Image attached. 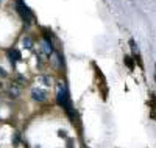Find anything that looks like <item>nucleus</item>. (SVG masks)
<instances>
[{"mask_svg": "<svg viewBox=\"0 0 156 148\" xmlns=\"http://www.w3.org/2000/svg\"><path fill=\"white\" fill-rule=\"evenodd\" d=\"M9 58H11V64H16V61H19L20 59V53L17 51V50H11L9 51Z\"/></svg>", "mask_w": 156, "mask_h": 148, "instance_id": "nucleus-4", "label": "nucleus"}, {"mask_svg": "<svg viewBox=\"0 0 156 148\" xmlns=\"http://www.w3.org/2000/svg\"><path fill=\"white\" fill-rule=\"evenodd\" d=\"M31 97H33V100H36V101H45V100H47V92H45L44 89H41V87H33Z\"/></svg>", "mask_w": 156, "mask_h": 148, "instance_id": "nucleus-3", "label": "nucleus"}, {"mask_svg": "<svg viewBox=\"0 0 156 148\" xmlns=\"http://www.w3.org/2000/svg\"><path fill=\"white\" fill-rule=\"evenodd\" d=\"M17 9H19V12H20V16H22V19L27 22V23H30V19H31V12H30V9L23 5V2L22 0H17Z\"/></svg>", "mask_w": 156, "mask_h": 148, "instance_id": "nucleus-2", "label": "nucleus"}, {"mask_svg": "<svg viewBox=\"0 0 156 148\" xmlns=\"http://www.w3.org/2000/svg\"><path fill=\"white\" fill-rule=\"evenodd\" d=\"M125 64L129 67V69H133V59L129 58V56H125Z\"/></svg>", "mask_w": 156, "mask_h": 148, "instance_id": "nucleus-6", "label": "nucleus"}, {"mask_svg": "<svg viewBox=\"0 0 156 148\" xmlns=\"http://www.w3.org/2000/svg\"><path fill=\"white\" fill-rule=\"evenodd\" d=\"M0 76H6V72L2 69V67H0Z\"/></svg>", "mask_w": 156, "mask_h": 148, "instance_id": "nucleus-8", "label": "nucleus"}, {"mask_svg": "<svg viewBox=\"0 0 156 148\" xmlns=\"http://www.w3.org/2000/svg\"><path fill=\"white\" fill-rule=\"evenodd\" d=\"M56 98L59 106L66 111L70 117H73V109H72V104H70V97H69V90L67 86L64 83H58V93H56Z\"/></svg>", "mask_w": 156, "mask_h": 148, "instance_id": "nucleus-1", "label": "nucleus"}, {"mask_svg": "<svg viewBox=\"0 0 156 148\" xmlns=\"http://www.w3.org/2000/svg\"><path fill=\"white\" fill-rule=\"evenodd\" d=\"M41 81H42L44 84L50 86V78H47V76H41Z\"/></svg>", "mask_w": 156, "mask_h": 148, "instance_id": "nucleus-7", "label": "nucleus"}, {"mask_svg": "<svg viewBox=\"0 0 156 148\" xmlns=\"http://www.w3.org/2000/svg\"><path fill=\"white\" fill-rule=\"evenodd\" d=\"M22 44H23V47H27V48H33V41L30 37H23V41H22Z\"/></svg>", "mask_w": 156, "mask_h": 148, "instance_id": "nucleus-5", "label": "nucleus"}]
</instances>
